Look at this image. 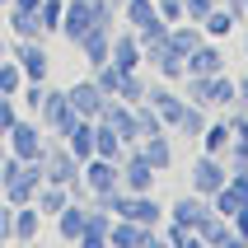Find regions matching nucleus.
Here are the masks:
<instances>
[{
	"instance_id": "f257e3e1",
	"label": "nucleus",
	"mask_w": 248,
	"mask_h": 248,
	"mask_svg": "<svg viewBox=\"0 0 248 248\" xmlns=\"http://www.w3.org/2000/svg\"><path fill=\"white\" fill-rule=\"evenodd\" d=\"M47 183V173H42V159H5V169H0V197L10 202V206H24V202H33L38 197V187Z\"/></svg>"
},
{
	"instance_id": "f03ea898",
	"label": "nucleus",
	"mask_w": 248,
	"mask_h": 248,
	"mask_svg": "<svg viewBox=\"0 0 248 248\" xmlns=\"http://www.w3.org/2000/svg\"><path fill=\"white\" fill-rule=\"evenodd\" d=\"M103 19H117V10H112L108 0H66L56 38L75 47V42H80V38H84V33H89L94 24H103Z\"/></svg>"
},
{
	"instance_id": "7ed1b4c3",
	"label": "nucleus",
	"mask_w": 248,
	"mask_h": 248,
	"mask_svg": "<svg viewBox=\"0 0 248 248\" xmlns=\"http://www.w3.org/2000/svg\"><path fill=\"white\" fill-rule=\"evenodd\" d=\"M47 126L38 122V117H28V112H19V122L5 131V145H10L14 159H42L47 155Z\"/></svg>"
},
{
	"instance_id": "20e7f679",
	"label": "nucleus",
	"mask_w": 248,
	"mask_h": 248,
	"mask_svg": "<svg viewBox=\"0 0 248 248\" xmlns=\"http://www.w3.org/2000/svg\"><path fill=\"white\" fill-rule=\"evenodd\" d=\"M117 19H122V24L140 38V47L169 33V24H164V14H159L155 0H122V14H117Z\"/></svg>"
},
{
	"instance_id": "39448f33",
	"label": "nucleus",
	"mask_w": 248,
	"mask_h": 248,
	"mask_svg": "<svg viewBox=\"0 0 248 248\" xmlns=\"http://www.w3.org/2000/svg\"><path fill=\"white\" fill-rule=\"evenodd\" d=\"M10 56L19 61L24 80H52V52L42 38H10Z\"/></svg>"
},
{
	"instance_id": "423d86ee",
	"label": "nucleus",
	"mask_w": 248,
	"mask_h": 248,
	"mask_svg": "<svg viewBox=\"0 0 248 248\" xmlns=\"http://www.w3.org/2000/svg\"><path fill=\"white\" fill-rule=\"evenodd\" d=\"M38 122L47 126V136H66L70 126L80 122V112L70 108V98H66V89H52V84H47V98H42V108H38Z\"/></svg>"
},
{
	"instance_id": "0eeeda50",
	"label": "nucleus",
	"mask_w": 248,
	"mask_h": 248,
	"mask_svg": "<svg viewBox=\"0 0 248 248\" xmlns=\"http://www.w3.org/2000/svg\"><path fill=\"white\" fill-rule=\"evenodd\" d=\"M225 183H230V164L220 155H197V164L187 169V192H197V197L220 192Z\"/></svg>"
},
{
	"instance_id": "6e6552de",
	"label": "nucleus",
	"mask_w": 248,
	"mask_h": 248,
	"mask_svg": "<svg viewBox=\"0 0 248 248\" xmlns=\"http://www.w3.org/2000/svg\"><path fill=\"white\" fill-rule=\"evenodd\" d=\"M117 216H122V220H136V225L159 230V225H164V216H169V206H164V202H155V192H126V187H122Z\"/></svg>"
},
{
	"instance_id": "1a4fd4ad",
	"label": "nucleus",
	"mask_w": 248,
	"mask_h": 248,
	"mask_svg": "<svg viewBox=\"0 0 248 248\" xmlns=\"http://www.w3.org/2000/svg\"><path fill=\"white\" fill-rule=\"evenodd\" d=\"M80 183H84V192H89V197L122 187V159H103V155H89V159L80 164Z\"/></svg>"
},
{
	"instance_id": "9d476101",
	"label": "nucleus",
	"mask_w": 248,
	"mask_h": 248,
	"mask_svg": "<svg viewBox=\"0 0 248 248\" xmlns=\"http://www.w3.org/2000/svg\"><path fill=\"white\" fill-rule=\"evenodd\" d=\"M145 66H155V70H159V80H169V84H183V75H187L183 52L169 42V33H164V38H155V42H145Z\"/></svg>"
},
{
	"instance_id": "9b49d317",
	"label": "nucleus",
	"mask_w": 248,
	"mask_h": 248,
	"mask_svg": "<svg viewBox=\"0 0 248 248\" xmlns=\"http://www.w3.org/2000/svg\"><path fill=\"white\" fill-rule=\"evenodd\" d=\"M42 173H47V183H61V187H70V183H80V159L66 150V140H47V155H42Z\"/></svg>"
},
{
	"instance_id": "f8f14e48",
	"label": "nucleus",
	"mask_w": 248,
	"mask_h": 248,
	"mask_svg": "<svg viewBox=\"0 0 248 248\" xmlns=\"http://www.w3.org/2000/svg\"><path fill=\"white\" fill-rule=\"evenodd\" d=\"M155 183H159V169L140 155V145H126V155H122V187L126 192H155Z\"/></svg>"
},
{
	"instance_id": "ddd939ff",
	"label": "nucleus",
	"mask_w": 248,
	"mask_h": 248,
	"mask_svg": "<svg viewBox=\"0 0 248 248\" xmlns=\"http://www.w3.org/2000/svg\"><path fill=\"white\" fill-rule=\"evenodd\" d=\"M155 244H159V230H150V225H136V220H122V216H112L108 248H155Z\"/></svg>"
},
{
	"instance_id": "4468645a",
	"label": "nucleus",
	"mask_w": 248,
	"mask_h": 248,
	"mask_svg": "<svg viewBox=\"0 0 248 248\" xmlns=\"http://www.w3.org/2000/svg\"><path fill=\"white\" fill-rule=\"evenodd\" d=\"M108 61L117 70H140L145 66V47L131 28H112V47H108Z\"/></svg>"
},
{
	"instance_id": "2eb2a0df",
	"label": "nucleus",
	"mask_w": 248,
	"mask_h": 248,
	"mask_svg": "<svg viewBox=\"0 0 248 248\" xmlns=\"http://www.w3.org/2000/svg\"><path fill=\"white\" fill-rule=\"evenodd\" d=\"M112 28H117V19H103V24H94L80 42H75V47H80V56H84V66H103V61H108Z\"/></svg>"
},
{
	"instance_id": "dca6fc26",
	"label": "nucleus",
	"mask_w": 248,
	"mask_h": 248,
	"mask_svg": "<svg viewBox=\"0 0 248 248\" xmlns=\"http://www.w3.org/2000/svg\"><path fill=\"white\" fill-rule=\"evenodd\" d=\"M66 98H70V108L80 112V117H98V112H103V103H108V94L98 89V80H94V75L75 80V84L66 89Z\"/></svg>"
},
{
	"instance_id": "f3484780",
	"label": "nucleus",
	"mask_w": 248,
	"mask_h": 248,
	"mask_svg": "<svg viewBox=\"0 0 248 248\" xmlns=\"http://www.w3.org/2000/svg\"><path fill=\"white\" fill-rule=\"evenodd\" d=\"M52 220H56V239H61V244H80L84 220H89V202H75V197H70V202L56 211Z\"/></svg>"
},
{
	"instance_id": "a211bd4d",
	"label": "nucleus",
	"mask_w": 248,
	"mask_h": 248,
	"mask_svg": "<svg viewBox=\"0 0 248 248\" xmlns=\"http://www.w3.org/2000/svg\"><path fill=\"white\" fill-rule=\"evenodd\" d=\"M136 145H140V155H145L159 173H169V169H173V159H178V136H173V131H155V136L136 140Z\"/></svg>"
},
{
	"instance_id": "6ab92c4d",
	"label": "nucleus",
	"mask_w": 248,
	"mask_h": 248,
	"mask_svg": "<svg viewBox=\"0 0 248 248\" xmlns=\"http://www.w3.org/2000/svg\"><path fill=\"white\" fill-rule=\"evenodd\" d=\"M94 122H108L112 131L126 140V145H136V108H131V103H122V98H108V103H103V112H98Z\"/></svg>"
},
{
	"instance_id": "aec40b11",
	"label": "nucleus",
	"mask_w": 248,
	"mask_h": 248,
	"mask_svg": "<svg viewBox=\"0 0 248 248\" xmlns=\"http://www.w3.org/2000/svg\"><path fill=\"white\" fill-rule=\"evenodd\" d=\"M183 66H187V75H220V70H225V52H220V42L206 38L197 52L183 56Z\"/></svg>"
},
{
	"instance_id": "412c9836",
	"label": "nucleus",
	"mask_w": 248,
	"mask_h": 248,
	"mask_svg": "<svg viewBox=\"0 0 248 248\" xmlns=\"http://www.w3.org/2000/svg\"><path fill=\"white\" fill-rule=\"evenodd\" d=\"M206 211H211V202H206V197H197V192H183V197H173V206H169V216H164V220L183 225V230H197Z\"/></svg>"
},
{
	"instance_id": "4be33fe9",
	"label": "nucleus",
	"mask_w": 248,
	"mask_h": 248,
	"mask_svg": "<svg viewBox=\"0 0 248 248\" xmlns=\"http://www.w3.org/2000/svg\"><path fill=\"white\" fill-rule=\"evenodd\" d=\"M197 239H202V244H211V248H239L234 225L225 220V216H216V211H206V216H202V225H197Z\"/></svg>"
},
{
	"instance_id": "5701e85b",
	"label": "nucleus",
	"mask_w": 248,
	"mask_h": 248,
	"mask_svg": "<svg viewBox=\"0 0 248 248\" xmlns=\"http://www.w3.org/2000/svg\"><path fill=\"white\" fill-rule=\"evenodd\" d=\"M244 24V19H239V10L234 5H225V0H216V10L206 14V19H202V28H206V38H230V33H234V28Z\"/></svg>"
},
{
	"instance_id": "b1692460",
	"label": "nucleus",
	"mask_w": 248,
	"mask_h": 248,
	"mask_svg": "<svg viewBox=\"0 0 248 248\" xmlns=\"http://www.w3.org/2000/svg\"><path fill=\"white\" fill-rule=\"evenodd\" d=\"M108 230H112V211H103V206H89V220H84L80 248H108Z\"/></svg>"
},
{
	"instance_id": "393cba45",
	"label": "nucleus",
	"mask_w": 248,
	"mask_h": 248,
	"mask_svg": "<svg viewBox=\"0 0 248 248\" xmlns=\"http://www.w3.org/2000/svg\"><path fill=\"white\" fill-rule=\"evenodd\" d=\"M38 234H42V211L33 202L14 206V244H38Z\"/></svg>"
},
{
	"instance_id": "a878e982",
	"label": "nucleus",
	"mask_w": 248,
	"mask_h": 248,
	"mask_svg": "<svg viewBox=\"0 0 248 248\" xmlns=\"http://www.w3.org/2000/svg\"><path fill=\"white\" fill-rule=\"evenodd\" d=\"M230 140H234L230 122H225V117H211V122H206V131L197 136V145H202V155H220V159H225V150H230Z\"/></svg>"
},
{
	"instance_id": "bb28decb",
	"label": "nucleus",
	"mask_w": 248,
	"mask_h": 248,
	"mask_svg": "<svg viewBox=\"0 0 248 248\" xmlns=\"http://www.w3.org/2000/svg\"><path fill=\"white\" fill-rule=\"evenodd\" d=\"M61 140H66V150H70V155H75V159L84 164V159L94 155V117H80V122L70 126V131H66Z\"/></svg>"
},
{
	"instance_id": "cd10ccee",
	"label": "nucleus",
	"mask_w": 248,
	"mask_h": 248,
	"mask_svg": "<svg viewBox=\"0 0 248 248\" xmlns=\"http://www.w3.org/2000/svg\"><path fill=\"white\" fill-rule=\"evenodd\" d=\"M66 202H70V187H61V183H42L38 197H33V206L42 211V220H52V216L66 206Z\"/></svg>"
},
{
	"instance_id": "c85d7f7f",
	"label": "nucleus",
	"mask_w": 248,
	"mask_h": 248,
	"mask_svg": "<svg viewBox=\"0 0 248 248\" xmlns=\"http://www.w3.org/2000/svg\"><path fill=\"white\" fill-rule=\"evenodd\" d=\"M206 108L211 112H225V108H234V75H211V89H206Z\"/></svg>"
},
{
	"instance_id": "c756f323",
	"label": "nucleus",
	"mask_w": 248,
	"mask_h": 248,
	"mask_svg": "<svg viewBox=\"0 0 248 248\" xmlns=\"http://www.w3.org/2000/svg\"><path fill=\"white\" fill-rule=\"evenodd\" d=\"M206 202H211V211H216V216H225V220H234V216H239V206H248V197L239 192L234 183H225L220 192H211Z\"/></svg>"
},
{
	"instance_id": "7c9ffc66",
	"label": "nucleus",
	"mask_w": 248,
	"mask_h": 248,
	"mask_svg": "<svg viewBox=\"0 0 248 248\" xmlns=\"http://www.w3.org/2000/svg\"><path fill=\"white\" fill-rule=\"evenodd\" d=\"M206 122H211V112L197 108V103H187L183 117H178V126H173V136H178V140H197L202 131H206Z\"/></svg>"
},
{
	"instance_id": "2f4dec72",
	"label": "nucleus",
	"mask_w": 248,
	"mask_h": 248,
	"mask_svg": "<svg viewBox=\"0 0 248 248\" xmlns=\"http://www.w3.org/2000/svg\"><path fill=\"white\" fill-rule=\"evenodd\" d=\"M94 155H103V159H122V155H126V140L117 136L108 122H94Z\"/></svg>"
},
{
	"instance_id": "473e14b6",
	"label": "nucleus",
	"mask_w": 248,
	"mask_h": 248,
	"mask_svg": "<svg viewBox=\"0 0 248 248\" xmlns=\"http://www.w3.org/2000/svg\"><path fill=\"white\" fill-rule=\"evenodd\" d=\"M10 38H42V42H47V33H42V24H38V10H33V14L10 10Z\"/></svg>"
},
{
	"instance_id": "72a5a7b5",
	"label": "nucleus",
	"mask_w": 248,
	"mask_h": 248,
	"mask_svg": "<svg viewBox=\"0 0 248 248\" xmlns=\"http://www.w3.org/2000/svg\"><path fill=\"white\" fill-rule=\"evenodd\" d=\"M145 89H150V84L140 80V70H126V75H122V84H117V94H112V98H122V103H131V108H136V103H145Z\"/></svg>"
},
{
	"instance_id": "f704fd0d",
	"label": "nucleus",
	"mask_w": 248,
	"mask_h": 248,
	"mask_svg": "<svg viewBox=\"0 0 248 248\" xmlns=\"http://www.w3.org/2000/svg\"><path fill=\"white\" fill-rule=\"evenodd\" d=\"M19 89H24V70H19V61H14V56H5V61H0V94H19Z\"/></svg>"
},
{
	"instance_id": "c9c22d12",
	"label": "nucleus",
	"mask_w": 248,
	"mask_h": 248,
	"mask_svg": "<svg viewBox=\"0 0 248 248\" xmlns=\"http://www.w3.org/2000/svg\"><path fill=\"white\" fill-rule=\"evenodd\" d=\"M61 10H66V0H42L38 5V24L47 38H56V28H61Z\"/></svg>"
},
{
	"instance_id": "e433bc0d",
	"label": "nucleus",
	"mask_w": 248,
	"mask_h": 248,
	"mask_svg": "<svg viewBox=\"0 0 248 248\" xmlns=\"http://www.w3.org/2000/svg\"><path fill=\"white\" fill-rule=\"evenodd\" d=\"M155 131H164V122H159V112H155L150 103H136V140L155 136Z\"/></svg>"
},
{
	"instance_id": "4c0bfd02",
	"label": "nucleus",
	"mask_w": 248,
	"mask_h": 248,
	"mask_svg": "<svg viewBox=\"0 0 248 248\" xmlns=\"http://www.w3.org/2000/svg\"><path fill=\"white\" fill-rule=\"evenodd\" d=\"M122 75H126V70H117V66H112V61H103V66H94V80H98V89H103V94H117V84H122Z\"/></svg>"
},
{
	"instance_id": "58836bf2",
	"label": "nucleus",
	"mask_w": 248,
	"mask_h": 248,
	"mask_svg": "<svg viewBox=\"0 0 248 248\" xmlns=\"http://www.w3.org/2000/svg\"><path fill=\"white\" fill-rule=\"evenodd\" d=\"M225 164H230V169H248V136H234V140H230Z\"/></svg>"
},
{
	"instance_id": "ea45409f",
	"label": "nucleus",
	"mask_w": 248,
	"mask_h": 248,
	"mask_svg": "<svg viewBox=\"0 0 248 248\" xmlns=\"http://www.w3.org/2000/svg\"><path fill=\"white\" fill-rule=\"evenodd\" d=\"M14 122H19V98L0 94V136H5V131H10Z\"/></svg>"
},
{
	"instance_id": "a19ab883",
	"label": "nucleus",
	"mask_w": 248,
	"mask_h": 248,
	"mask_svg": "<svg viewBox=\"0 0 248 248\" xmlns=\"http://www.w3.org/2000/svg\"><path fill=\"white\" fill-rule=\"evenodd\" d=\"M155 5H159V14H164V24H183V19H187L183 0H155Z\"/></svg>"
},
{
	"instance_id": "79ce46f5",
	"label": "nucleus",
	"mask_w": 248,
	"mask_h": 248,
	"mask_svg": "<svg viewBox=\"0 0 248 248\" xmlns=\"http://www.w3.org/2000/svg\"><path fill=\"white\" fill-rule=\"evenodd\" d=\"M0 244H14V206L0 202Z\"/></svg>"
},
{
	"instance_id": "37998d69",
	"label": "nucleus",
	"mask_w": 248,
	"mask_h": 248,
	"mask_svg": "<svg viewBox=\"0 0 248 248\" xmlns=\"http://www.w3.org/2000/svg\"><path fill=\"white\" fill-rule=\"evenodd\" d=\"M183 10H187V19H192V24H202V19L216 10V0H183Z\"/></svg>"
},
{
	"instance_id": "c03bdc74",
	"label": "nucleus",
	"mask_w": 248,
	"mask_h": 248,
	"mask_svg": "<svg viewBox=\"0 0 248 248\" xmlns=\"http://www.w3.org/2000/svg\"><path fill=\"white\" fill-rule=\"evenodd\" d=\"M230 225H234V239H239V248H248V206H239V216H234Z\"/></svg>"
},
{
	"instance_id": "a18cd8bd",
	"label": "nucleus",
	"mask_w": 248,
	"mask_h": 248,
	"mask_svg": "<svg viewBox=\"0 0 248 248\" xmlns=\"http://www.w3.org/2000/svg\"><path fill=\"white\" fill-rule=\"evenodd\" d=\"M234 108H248V70L234 80Z\"/></svg>"
},
{
	"instance_id": "49530a36",
	"label": "nucleus",
	"mask_w": 248,
	"mask_h": 248,
	"mask_svg": "<svg viewBox=\"0 0 248 248\" xmlns=\"http://www.w3.org/2000/svg\"><path fill=\"white\" fill-rule=\"evenodd\" d=\"M5 159H10V145H5V136H0V169H5Z\"/></svg>"
},
{
	"instance_id": "de8ad7c7",
	"label": "nucleus",
	"mask_w": 248,
	"mask_h": 248,
	"mask_svg": "<svg viewBox=\"0 0 248 248\" xmlns=\"http://www.w3.org/2000/svg\"><path fill=\"white\" fill-rule=\"evenodd\" d=\"M239 19H244V24H248V0H239Z\"/></svg>"
},
{
	"instance_id": "09e8293b",
	"label": "nucleus",
	"mask_w": 248,
	"mask_h": 248,
	"mask_svg": "<svg viewBox=\"0 0 248 248\" xmlns=\"http://www.w3.org/2000/svg\"><path fill=\"white\" fill-rule=\"evenodd\" d=\"M244 61H248V28H244Z\"/></svg>"
},
{
	"instance_id": "8fccbe9b",
	"label": "nucleus",
	"mask_w": 248,
	"mask_h": 248,
	"mask_svg": "<svg viewBox=\"0 0 248 248\" xmlns=\"http://www.w3.org/2000/svg\"><path fill=\"white\" fill-rule=\"evenodd\" d=\"M225 5H234V10H239V0H225Z\"/></svg>"
},
{
	"instance_id": "3c124183",
	"label": "nucleus",
	"mask_w": 248,
	"mask_h": 248,
	"mask_svg": "<svg viewBox=\"0 0 248 248\" xmlns=\"http://www.w3.org/2000/svg\"><path fill=\"white\" fill-rule=\"evenodd\" d=\"M0 5H5V10H10V0H0Z\"/></svg>"
}]
</instances>
